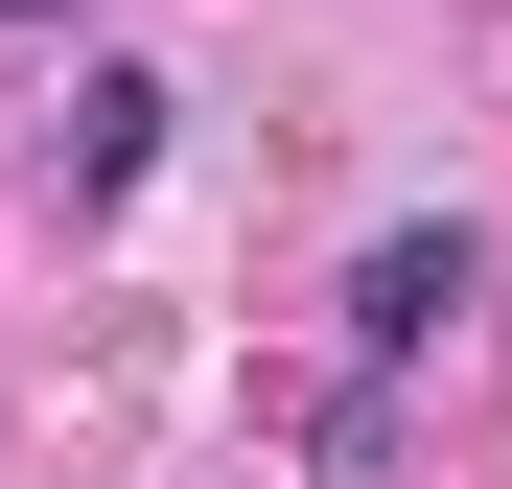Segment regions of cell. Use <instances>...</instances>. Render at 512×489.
Here are the masks:
<instances>
[{
  "mask_svg": "<svg viewBox=\"0 0 512 489\" xmlns=\"http://www.w3.org/2000/svg\"><path fill=\"white\" fill-rule=\"evenodd\" d=\"M466 303H489V233H466V210H419V233H373V257H350V373L396 396V373L443 350Z\"/></svg>",
  "mask_w": 512,
  "mask_h": 489,
  "instance_id": "cell-1",
  "label": "cell"
},
{
  "mask_svg": "<svg viewBox=\"0 0 512 489\" xmlns=\"http://www.w3.org/2000/svg\"><path fill=\"white\" fill-rule=\"evenodd\" d=\"M163 163V70H94V94H70V187H140Z\"/></svg>",
  "mask_w": 512,
  "mask_h": 489,
  "instance_id": "cell-2",
  "label": "cell"
},
{
  "mask_svg": "<svg viewBox=\"0 0 512 489\" xmlns=\"http://www.w3.org/2000/svg\"><path fill=\"white\" fill-rule=\"evenodd\" d=\"M0 24H47V0H0Z\"/></svg>",
  "mask_w": 512,
  "mask_h": 489,
  "instance_id": "cell-3",
  "label": "cell"
}]
</instances>
